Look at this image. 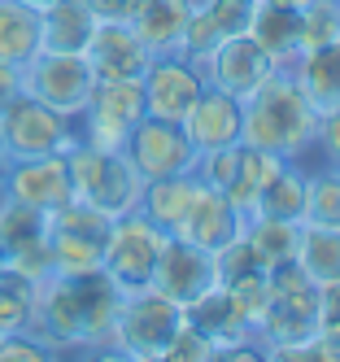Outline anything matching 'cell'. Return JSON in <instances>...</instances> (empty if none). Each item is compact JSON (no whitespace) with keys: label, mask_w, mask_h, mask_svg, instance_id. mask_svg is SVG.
<instances>
[{"label":"cell","mask_w":340,"mask_h":362,"mask_svg":"<svg viewBox=\"0 0 340 362\" xmlns=\"http://www.w3.org/2000/svg\"><path fill=\"white\" fill-rule=\"evenodd\" d=\"M122 153H127V162L140 170L144 184L148 179H166V175H183V170L197 166V148L183 136V127L166 122V118H148V114L131 127Z\"/></svg>","instance_id":"12"},{"label":"cell","mask_w":340,"mask_h":362,"mask_svg":"<svg viewBox=\"0 0 340 362\" xmlns=\"http://www.w3.org/2000/svg\"><path fill=\"white\" fill-rule=\"evenodd\" d=\"M183 323V305L157 293L153 284L136 293H122L118 319H114V345L110 358H136V362H157L166 354L170 336Z\"/></svg>","instance_id":"5"},{"label":"cell","mask_w":340,"mask_h":362,"mask_svg":"<svg viewBox=\"0 0 340 362\" xmlns=\"http://www.w3.org/2000/svg\"><path fill=\"white\" fill-rule=\"evenodd\" d=\"M48 358H57V349L44 336H35L31 327L0 336V362H48Z\"/></svg>","instance_id":"38"},{"label":"cell","mask_w":340,"mask_h":362,"mask_svg":"<svg viewBox=\"0 0 340 362\" xmlns=\"http://www.w3.org/2000/svg\"><path fill=\"white\" fill-rule=\"evenodd\" d=\"M35 319V279L5 267L0 275V332H22Z\"/></svg>","instance_id":"32"},{"label":"cell","mask_w":340,"mask_h":362,"mask_svg":"<svg viewBox=\"0 0 340 362\" xmlns=\"http://www.w3.org/2000/svg\"><path fill=\"white\" fill-rule=\"evenodd\" d=\"M66 166H70V192L74 201L92 205V210L122 218L131 210H140V192L144 179L140 170L127 162V153L118 148H92L78 140L74 148H66Z\"/></svg>","instance_id":"4"},{"label":"cell","mask_w":340,"mask_h":362,"mask_svg":"<svg viewBox=\"0 0 340 362\" xmlns=\"http://www.w3.org/2000/svg\"><path fill=\"white\" fill-rule=\"evenodd\" d=\"M297 5H301V0H297Z\"/></svg>","instance_id":"46"},{"label":"cell","mask_w":340,"mask_h":362,"mask_svg":"<svg viewBox=\"0 0 340 362\" xmlns=\"http://www.w3.org/2000/svg\"><path fill=\"white\" fill-rule=\"evenodd\" d=\"M0 253L5 267L26 279H48L52 275V253H48V214L35 205H22L13 197H0Z\"/></svg>","instance_id":"11"},{"label":"cell","mask_w":340,"mask_h":362,"mask_svg":"<svg viewBox=\"0 0 340 362\" xmlns=\"http://www.w3.org/2000/svg\"><path fill=\"white\" fill-rule=\"evenodd\" d=\"M122 305V288L105 275H48L35 284V319L31 332L61 354H110L114 319Z\"/></svg>","instance_id":"1"},{"label":"cell","mask_w":340,"mask_h":362,"mask_svg":"<svg viewBox=\"0 0 340 362\" xmlns=\"http://www.w3.org/2000/svg\"><path fill=\"white\" fill-rule=\"evenodd\" d=\"M218 44H223V31L209 22V13L201 5H192L188 9V22H183V35H179V57L192 62V66H201Z\"/></svg>","instance_id":"34"},{"label":"cell","mask_w":340,"mask_h":362,"mask_svg":"<svg viewBox=\"0 0 340 362\" xmlns=\"http://www.w3.org/2000/svg\"><path fill=\"white\" fill-rule=\"evenodd\" d=\"M0 275H5V253H0Z\"/></svg>","instance_id":"44"},{"label":"cell","mask_w":340,"mask_h":362,"mask_svg":"<svg viewBox=\"0 0 340 362\" xmlns=\"http://www.w3.org/2000/svg\"><path fill=\"white\" fill-rule=\"evenodd\" d=\"M92 88H96V74H92L83 53H44L40 48L22 66V92L35 96L40 105L66 114V118H78L88 110Z\"/></svg>","instance_id":"9"},{"label":"cell","mask_w":340,"mask_h":362,"mask_svg":"<svg viewBox=\"0 0 340 362\" xmlns=\"http://www.w3.org/2000/svg\"><path fill=\"white\" fill-rule=\"evenodd\" d=\"M288 70H293L297 88L310 96V105L319 114L340 110V40L319 44V48H305Z\"/></svg>","instance_id":"24"},{"label":"cell","mask_w":340,"mask_h":362,"mask_svg":"<svg viewBox=\"0 0 340 362\" xmlns=\"http://www.w3.org/2000/svg\"><path fill=\"white\" fill-rule=\"evenodd\" d=\"M83 57L96 79H144V70L153 62L148 44L131 31V22H96Z\"/></svg>","instance_id":"18"},{"label":"cell","mask_w":340,"mask_h":362,"mask_svg":"<svg viewBox=\"0 0 340 362\" xmlns=\"http://www.w3.org/2000/svg\"><path fill=\"white\" fill-rule=\"evenodd\" d=\"M96 18L83 0H48L40 5V48L44 53H83Z\"/></svg>","instance_id":"23"},{"label":"cell","mask_w":340,"mask_h":362,"mask_svg":"<svg viewBox=\"0 0 340 362\" xmlns=\"http://www.w3.org/2000/svg\"><path fill=\"white\" fill-rule=\"evenodd\" d=\"M327 349V362H340V279L319 284V332H314Z\"/></svg>","instance_id":"35"},{"label":"cell","mask_w":340,"mask_h":362,"mask_svg":"<svg viewBox=\"0 0 340 362\" xmlns=\"http://www.w3.org/2000/svg\"><path fill=\"white\" fill-rule=\"evenodd\" d=\"M78 144L74 118L40 105L35 96L18 92L5 110H0V148L9 153V162L22 158H44V153H66Z\"/></svg>","instance_id":"6"},{"label":"cell","mask_w":340,"mask_h":362,"mask_svg":"<svg viewBox=\"0 0 340 362\" xmlns=\"http://www.w3.org/2000/svg\"><path fill=\"white\" fill-rule=\"evenodd\" d=\"M192 5H201V0H192Z\"/></svg>","instance_id":"45"},{"label":"cell","mask_w":340,"mask_h":362,"mask_svg":"<svg viewBox=\"0 0 340 362\" xmlns=\"http://www.w3.org/2000/svg\"><path fill=\"white\" fill-rule=\"evenodd\" d=\"M183 319H188L197 332H205L209 341H214V349L227 345V341H240V336L253 332L249 310L235 301V293H227L223 284H209V288H205L197 301L183 305ZM214 358H218V354H214Z\"/></svg>","instance_id":"20"},{"label":"cell","mask_w":340,"mask_h":362,"mask_svg":"<svg viewBox=\"0 0 340 362\" xmlns=\"http://www.w3.org/2000/svg\"><path fill=\"white\" fill-rule=\"evenodd\" d=\"M275 70H279V62H275L266 48L253 40V35H227V40L214 48V53L201 62L205 83H214V88L231 92L235 100L253 96V92L266 83Z\"/></svg>","instance_id":"13"},{"label":"cell","mask_w":340,"mask_h":362,"mask_svg":"<svg viewBox=\"0 0 340 362\" xmlns=\"http://www.w3.org/2000/svg\"><path fill=\"white\" fill-rule=\"evenodd\" d=\"M110 214L92 210L83 201H66L61 210L48 214V253L52 275H88L100 271L105 240H110Z\"/></svg>","instance_id":"7"},{"label":"cell","mask_w":340,"mask_h":362,"mask_svg":"<svg viewBox=\"0 0 340 362\" xmlns=\"http://www.w3.org/2000/svg\"><path fill=\"white\" fill-rule=\"evenodd\" d=\"M240 118H245L240 100L231 92H223V88H214V83H205L179 127H183V136L192 140L197 153H214V148L240 144Z\"/></svg>","instance_id":"17"},{"label":"cell","mask_w":340,"mask_h":362,"mask_svg":"<svg viewBox=\"0 0 340 362\" xmlns=\"http://www.w3.org/2000/svg\"><path fill=\"white\" fill-rule=\"evenodd\" d=\"M170 231H162L157 223H148L140 210H131L122 218L110 223V240H105V257H100V271L110 275L122 293H136L153 284V267H157V253H162Z\"/></svg>","instance_id":"8"},{"label":"cell","mask_w":340,"mask_h":362,"mask_svg":"<svg viewBox=\"0 0 340 362\" xmlns=\"http://www.w3.org/2000/svg\"><path fill=\"white\" fill-rule=\"evenodd\" d=\"M340 40V0H301V53Z\"/></svg>","instance_id":"33"},{"label":"cell","mask_w":340,"mask_h":362,"mask_svg":"<svg viewBox=\"0 0 340 362\" xmlns=\"http://www.w3.org/2000/svg\"><path fill=\"white\" fill-rule=\"evenodd\" d=\"M140 88H144V114L148 118L183 122V114L192 110V100L205 88V74H201V66L183 62L179 53H162V57L148 62Z\"/></svg>","instance_id":"14"},{"label":"cell","mask_w":340,"mask_h":362,"mask_svg":"<svg viewBox=\"0 0 340 362\" xmlns=\"http://www.w3.org/2000/svg\"><path fill=\"white\" fill-rule=\"evenodd\" d=\"M245 240L253 245V253L262 257V267H283V262H297V249H301V223H288V218H271V214H249L245 218Z\"/></svg>","instance_id":"28"},{"label":"cell","mask_w":340,"mask_h":362,"mask_svg":"<svg viewBox=\"0 0 340 362\" xmlns=\"http://www.w3.org/2000/svg\"><path fill=\"white\" fill-rule=\"evenodd\" d=\"M253 214H271L288 223H305V166L301 162H283L279 175L271 179V188L262 192Z\"/></svg>","instance_id":"31"},{"label":"cell","mask_w":340,"mask_h":362,"mask_svg":"<svg viewBox=\"0 0 340 362\" xmlns=\"http://www.w3.org/2000/svg\"><path fill=\"white\" fill-rule=\"evenodd\" d=\"M40 53V9L26 0H0V62L26 66Z\"/></svg>","instance_id":"27"},{"label":"cell","mask_w":340,"mask_h":362,"mask_svg":"<svg viewBox=\"0 0 340 362\" xmlns=\"http://www.w3.org/2000/svg\"><path fill=\"white\" fill-rule=\"evenodd\" d=\"M279 166H283V158H275V153H266V148H253V144H235V170H231V184L223 188L227 192V201L240 210L245 218L257 210V201H262V192L271 188V179L279 175Z\"/></svg>","instance_id":"25"},{"label":"cell","mask_w":340,"mask_h":362,"mask_svg":"<svg viewBox=\"0 0 340 362\" xmlns=\"http://www.w3.org/2000/svg\"><path fill=\"white\" fill-rule=\"evenodd\" d=\"M218 349H214V341H209L205 332H197L188 319L179 323V332L170 336V345H166V354H162V362H209Z\"/></svg>","instance_id":"37"},{"label":"cell","mask_w":340,"mask_h":362,"mask_svg":"<svg viewBox=\"0 0 340 362\" xmlns=\"http://www.w3.org/2000/svg\"><path fill=\"white\" fill-rule=\"evenodd\" d=\"M26 5H35V9H40V5H48V0H26Z\"/></svg>","instance_id":"43"},{"label":"cell","mask_w":340,"mask_h":362,"mask_svg":"<svg viewBox=\"0 0 340 362\" xmlns=\"http://www.w3.org/2000/svg\"><path fill=\"white\" fill-rule=\"evenodd\" d=\"M297 162L305 166V223L340 227V170L323 158V153H319V166H310L305 158H297Z\"/></svg>","instance_id":"29"},{"label":"cell","mask_w":340,"mask_h":362,"mask_svg":"<svg viewBox=\"0 0 340 362\" xmlns=\"http://www.w3.org/2000/svg\"><path fill=\"white\" fill-rule=\"evenodd\" d=\"M192 0H131V31H136L153 57L162 53H179V35H183V22H188Z\"/></svg>","instance_id":"22"},{"label":"cell","mask_w":340,"mask_h":362,"mask_svg":"<svg viewBox=\"0 0 340 362\" xmlns=\"http://www.w3.org/2000/svg\"><path fill=\"white\" fill-rule=\"evenodd\" d=\"M144 118V88L140 79H96L88 110L74 118L78 140L92 148H122L131 127Z\"/></svg>","instance_id":"10"},{"label":"cell","mask_w":340,"mask_h":362,"mask_svg":"<svg viewBox=\"0 0 340 362\" xmlns=\"http://www.w3.org/2000/svg\"><path fill=\"white\" fill-rule=\"evenodd\" d=\"M5 197L22 201V205H35V210L52 214L61 210L66 201H74L70 192V166H66V153H44V158H22L9 162L5 175Z\"/></svg>","instance_id":"16"},{"label":"cell","mask_w":340,"mask_h":362,"mask_svg":"<svg viewBox=\"0 0 340 362\" xmlns=\"http://www.w3.org/2000/svg\"><path fill=\"white\" fill-rule=\"evenodd\" d=\"M319 332V284L301 262H283L266 271V293L257 310V336L266 341V354L275 345H301Z\"/></svg>","instance_id":"3"},{"label":"cell","mask_w":340,"mask_h":362,"mask_svg":"<svg viewBox=\"0 0 340 362\" xmlns=\"http://www.w3.org/2000/svg\"><path fill=\"white\" fill-rule=\"evenodd\" d=\"M201 9L209 13V22H214L227 40V35H249L257 0H201Z\"/></svg>","instance_id":"36"},{"label":"cell","mask_w":340,"mask_h":362,"mask_svg":"<svg viewBox=\"0 0 340 362\" xmlns=\"http://www.w3.org/2000/svg\"><path fill=\"white\" fill-rule=\"evenodd\" d=\"M22 92V66H9V62H0V110L9 105V100Z\"/></svg>","instance_id":"41"},{"label":"cell","mask_w":340,"mask_h":362,"mask_svg":"<svg viewBox=\"0 0 340 362\" xmlns=\"http://www.w3.org/2000/svg\"><path fill=\"white\" fill-rule=\"evenodd\" d=\"M314 148H319L332 166H340V110L319 114V136H314Z\"/></svg>","instance_id":"39"},{"label":"cell","mask_w":340,"mask_h":362,"mask_svg":"<svg viewBox=\"0 0 340 362\" xmlns=\"http://www.w3.org/2000/svg\"><path fill=\"white\" fill-rule=\"evenodd\" d=\"M249 35L266 48L279 66H293L301 57V5L297 0H257Z\"/></svg>","instance_id":"21"},{"label":"cell","mask_w":340,"mask_h":362,"mask_svg":"<svg viewBox=\"0 0 340 362\" xmlns=\"http://www.w3.org/2000/svg\"><path fill=\"white\" fill-rule=\"evenodd\" d=\"M297 262L314 284H336L340 279V227L301 223V249Z\"/></svg>","instance_id":"30"},{"label":"cell","mask_w":340,"mask_h":362,"mask_svg":"<svg viewBox=\"0 0 340 362\" xmlns=\"http://www.w3.org/2000/svg\"><path fill=\"white\" fill-rule=\"evenodd\" d=\"M209 284H214V253L197 249L183 236H166L162 253H157V267H153V288L166 293L179 305H188L209 288Z\"/></svg>","instance_id":"15"},{"label":"cell","mask_w":340,"mask_h":362,"mask_svg":"<svg viewBox=\"0 0 340 362\" xmlns=\"http://www.w3.org/2000/svg\"><path fill=\"white\" fill-rule=\"evenodd\" d=\"M5 175H9V153L0 148V197H5Z\"/></svg>","instance_id":"42"},{"label":"cell","mask_w":340,"mask_h":362,"mask_svg":"<svg viewBox=\"0 0 340 362\" xmlns=\"http://www.w3.org/2000/svg\"><path fill=\"white\" fill-rule=\"evenodd\" d=\"M201 188V179L197 170H183V175H166V179H148L144 192H140V214L148 223H157L162 231H170L175 236V227L183 223V214H188V205Z\"/></svg>","instance_id":"26"},{"label":"cell","mask_w":340,"mask_h":362,"mask_svg":"<svg viewBox=\"0 0 340 362\" xmlns=\"http://www.w3.org/2000/svg\"><path fill=\"white\" fill-rule=\"evenodd\" d=\"M240 231H245V214L227 201V192L201 184L192 205H188V214H183V223L175 227V236L192 240L205 253H218L223 245H231L235 236H240Z\"/></svg>","instance_id":"19"},{"label":"cell","mask_w":340,"mask_h":362,"mask_svg":"<svg viewBox=\"0 0 340 362\" xmlns=\"http://www.w3.org/2000/svg\"><path fill=\"white\" fill-rule=\"evenodd\" d=\"M336 170H340V166H336Z\"/></svg>","instance_id":"48"},{"label":"cell","mask_w":340,"mask_h":362,"mask_svg":"<svg viewBox=\"0 0 340 362\" xmlns=\"http://www.w3.org/2000/svg\"><path fill=\"white\" fill-rule=\"evenodd\" d=\"M240 140L253 148H266L283 162H297L314 148L319 136V110L310 105V96L297 88L293 70L279 66L253 96L240 100Z\"/></svg>","instance_id":"2"},{"label":"cell","mask_w":340,"mask_h":362,"mask_svg":"<svg viewBox=\"0 0 340 362\" xmlns=\"http://www.w3.org/2000/svg\"><path fill=\"white\" fill-rule=\"evenodd\" d=\"M0 336H5V332H0Z\"/></svg>","instance_id":"47"},{"label":"cell","mask_w":340,"mask_h":362,"mask_svg":"<svg viewBox=\"0 0 340 362\" xmlns=\"http://www.w3.org/2000/svg\"><path fill=\"white\" fill-rule=\"evenodd\" d=\"M83 5L92 9L96 22H127L131 13V0H83Z\"/></svg>","instance_id":"40"}]
</instances>
